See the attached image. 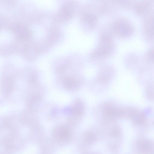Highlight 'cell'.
<instances>
[{"label":"cell","mask_w":154,"mask_h":154,"mask_svg":"<svg viewBox=\"0 0 154 154\" xmlns=\"http://www.w3.org/2000/svg\"><path fill=\"white\" fill-rule=\"evenodd\" d=\"M113 36L110 31L103 32L97 47L90 54L91 58L93 59H103L110 55L114 48Z\"/></svg>","instance_id":"6da1fadb"},{"label":"cell","mask_w":154,"mask_h":154,"mask_svg":"<svg viewBox=\"0 0 154 154\" xmlns=\"http://www.w3.org/2000/svg\"><path fill=\"white\" fill-rule=\"evenodd\" d=\"M110 32L114 36L121 38H126L131 36L134 32V28L128 19L120 17L112 24Z\"/></svg>","instance_id":"7a4b0ae2"},{"label":"cell","mask_w":154,"mask_h":154,"mask_svg":"<svg viewBox=\"0 0 154 154\" xmlns=\"http://www.w3.org/2000/svg\"><path fill=\"white\" fill-rule=\"evenodd\" d=\"M78 6L73 1H67L60 8L55 17V20L59 23H63L71 19L76 14Z\"/></svg>","instance_id":"3957f363"},{"label":"cell","mask_w":154,"mask_h":154,"mask_svg":"<svg viewBox=\"0 0 154 154\" xmlns=\"http://www.w3.org/2000/svg\"><path fill=\"white\" fill-rule=\"evenodd\" d=\"M10 30L14 35L15 40L18 41L29 42L31 41L33 36L32 31L28 25L24 23H15Z\"/></svg>","instance_id":"277c9868"},{"label":"cell","mask_w":154,"mask_h":154,"mask_svg":"<svg viewBox=\"0 0 154 154\" xmlns=\"http://www.w3.org/2000/svg\"><path fill=\"white\" fill-rule=\"evenodd\" d=\"M133 9L137 14L144 18L154 12V1H134Z\"/></svg>","instance_id":"5b68a950"},{"label":"cell","mask_w":154,"mask_h":154,"mask_svg":"<svg viewBox=\"0 0 154 154\" xmlns=\"http://www.w3.org/2000/svg\"><path fill=\"white\" fill-rule=\"evenodd\" d=\"M80 19L82 24L89 29L94 28L97 25V18L95 13L91 11H84L80 14Z\"/></svg>","instance_id":"8992f818"},{"label":"cell","mask_w":154,"mask_h":154,"mask_svg":"<svg viewBox=\"0 0 154 154\" xmlns=\"http://www.w3.org/2000/svg\"><path fill=\"white\" fill-rule=\"evenodd\" d=\"M143 29L147 38L154 41V12L143 18Z\"/></svg>","instance_id":"52a82bcc"},{"label":"cell","mask_w":154,"mask_h":154,"mask_svg":"<svg viewBox=\"0 0 154 154\" xmlns=\"http://www.w3.org/2000/svg\"><path fill=\"white\" fill-rule=\"evenodd\" d=\"M53 135L56 140L62 141L67 139L69 136L70 133L66 128L58 127L54 130Z\"/></svg>","instance_id":"ba28073f"},{"label":"cell","mask_w":154,"mask_h":154,"mask_svg":"<svg viewBox=\"0 0 154 154\" xmlns=\"http://www.w3.org/2000/svg\"><path fill=\"white\" fill-rule=\"evenodd\" d=\"M84 106L82 101L79 100L76 101L72 108V112L75 116H80L84 112Z\"/></svg>","instance_id":"9c48e42d"},{"label":"cell","mask_w":154,"mask_h":154,"mask_svg":"<svg viewBox=\"0 0 154 154\" xmlns=\"http://www.w3.org/2000/svg\"><path fill=\"white\" fill-rule=\"evenodd\" d=\"M66 85L69 89L75 90L78 88L77 85L75 80L71 78L67 79L65 81Z\"/></svg>","instance_id":"30bf717a"},{"label":"cell","mask_w":154,"mask_h":154,"mask_svg":"<svg viewBox=\"0 0 154 154\" xmlns=\"http://www.w3.org/2000/svg\"><path fill=\"white\" fill-rule=\"evenodd\" d=\"M145 56L148 60L154 63V47L150 48L147 51Z\"/></svg>","instance_id":"8fae6325"}]
</instances>
